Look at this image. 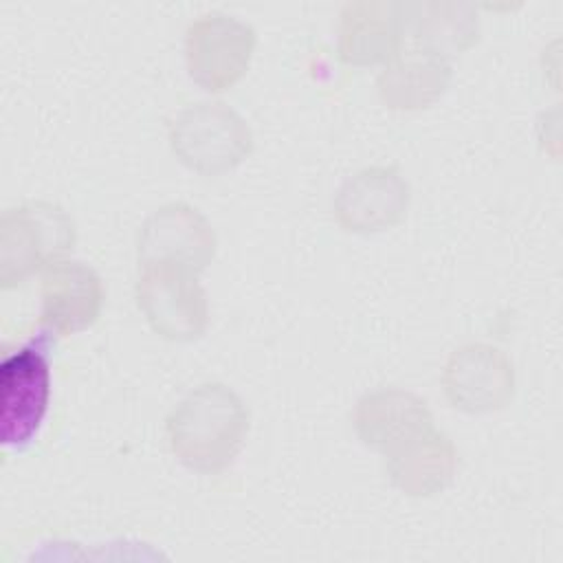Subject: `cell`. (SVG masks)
Here are the masks:
<instances>
[{
    "label": "cell",
    "mask_w": 563,
    "mask_h": 563,
    "mask_svg": "<svg viewBox=\"0 0 563 563\" xmlns=\"http://www.w3.org/2000/svg\"><path fill=\"white\" fill-rule=\"evenodd\" d=\"M249 431L242 398L222 383H205L189 391L167 418L172 451L187 466L216 473L233 462Z\"/></svg>",
    "instance_id": "obj_1"
},
{
    "label": "cell",
    "mask_w": 563,
    "mask_h": 563,
    "mask_svg": "<svg viewBox=\"0 0 563 563\" xmlns=\"http://www.w3.org/2000/svg\"><path fill=\"white\" fill-rule=\"evenodd\" d=\"M73 218L55 202L9 207L0 218V286L13 288L73 249Z\"/></svg>",
    "instance_id": "obj_2"
},
{
    "label": "cell",
    "mask_w": 563,
    "mask_h": 563,
    "mask_svg": "<svg viewBox=\"0 0 563 563\" xmlns=\"http://www.w3.org/2000/svg\"><path fill=\"white\" fill-rule=\"evenodd\" d=\"M53 332L46 328L0 363V438L22 451L42 427L51 396Z\"/></svg>",
    "instance_id": "obj_3"
},
{
    "label": "cell",
    "mask_w": 563,
    "mask_h": 563,
    "mask_svg": "<svg viewBox=\"0 0 563 563\" xmlns=\"http://www.w3.org/2000/svg\"><path fill=\"white\" fill-rule=\"evenodd\" d=\"M136 303L147 323L165 339L191 341L209 321V306L196 271L172 262L139 264Z\"/></svg>",
    "instance_id": "obj_4"
},
{
    "label": "cell",
    "mask_w": 563,
    "mask_h": 563,
    "mask_svg": "<svg viewBox=\"0 0 563 563\" xmlns=\"http://www.w3.org/2000/svg\"><path fill=\"white\" fill-rule=\"evenodd\" d=\"M172 147L191 169L220 174L235 167L251 150V132L224 103H196L172 123Z\"/></svg>",
    "instance_id": "obj_5"
},
{
    "label": "cell",
    "mask_w": 563,
    "mask_h": 563,
    "mask_svg": "<svg viewBox=\"0 0 563 563\" xmlns=\"http://www.w3.org/2000/svg\"><path fill=\"white\" fill-rule=\"evenodd\" d=\"M253 44L251 26L220 13L202 15L187 31L189 73L202 88L224 90L246 70Z\"/></svg>",
    "instance_id": "obj_6"
},
{
    "label": "cell",
    "mask_w": 563,
    "mask_h": 563,
    "mask_svg": "<svg viewBox=\"0 0 563 563\" xmlns=\"http://www.w3.org/2000/svg\"><path fill=\"white\" fill-rule=\"evenodd\" d=\"M216 253V235L205 216L185 205L172 202L156 209L139 233V264L172 262L202 271Z\"/></svg>",
    "instance_id": "obj_7"
},
{
    "label": "cell",
    "mask_w": 563,
    "mask_h": 563,
    "mask_svg": "<svg viewBox=\"0 0 563 563\" xmlns=\"http://www.w3.org/2000/svg\"><path fill=\"white\" fill-rule=\"evenodd\" d=\"M449 400L466 411L504 407L512 396V365L497 347L471 343L455 350L444 367Z\"/></svg>",
    "instance_id": "obj_8"
},
{
    "label": "cell",
    "mask_w": 563,
    "mask_h": 563,
    "mask_svg": "<svg viewBox=\"0 0 563 563\" xmlns=\"http://www.w3.org/2000/svg\"><path fill=\"white\" fill-rule=\"evenodd\" d=\"M103 306L99 275L75 260H55L42 271V323L55 334H73L95 323Z\"/></svg>",
    "instance_id": "obj_9"
},
{
    "label": "cell",
    "mask_w": 563,
    "mask_h": 563,
    "mask_svg": "<svg viewBox=\"0 0 563 563\" xmlns=\"http://www.w3.org/2000/svg\"><path fill=\"white\" fill-rule=\"evenodd\" d=\"M391 482L407 495H433L442 490L457 464L451 440L431 424L420 427L385 451Z\"/></svg>",
    "instance_id": "obj_10"
},
{
    "label": "cell",
    "mask_w": 563,
    "mask_h": 563,
    "mask_svg": "<svg viewBox=\"0 0 563 563\" xmlns=\"http://www.w3.org/2000/svg\"><path fill=\"white\" fill-rule=\"evenodd\" d=\"M409 189L398 172L372 167L350 178L334 202L336 218L347 231H380L398 222L407 209Z\"/></svg>",
    "instance_id": "obj_11"
},
{
    "label": "cell",
    "mask_w": 563,
    "mask_h": 563,
    "mask_svg": "<svg viewBox=\"0 0 563 563\" xmlns=\"http://www.w3.org/2000/svg\"><path fill=\"white\" fill-rule=\"evenodd\" d=\"M431 422L433 418L424 400L400 389H378L365 394L354 411L358 438L380 453H385L407 433Z\"/></svg>",
    "instance_id": "obj_12"
},
{
    "label": "cell",
    "mask_w": 563,
    "mask_h": 563,
    "mask_svg": "<svg viewBox=\"0 0 563 563\" xmlns=\"http://www.w3.org/2000/svg\"><path fill=\"white\" fill-rule=\"evenodd\" d=\"M400 18L391 4H350L341 24V57L350 64H374L396 53Z\"/></svg>",
    "instance_id": "obj_13"
},
{
    "label": "cell",
    "mask_w": 563,
    "mask_h": 563,
    "mask_svg": "<svg viewBox=\"0 0 563 563\" xmlns=\"http://www.w3.org/2000/svg\"><path fill=\"white\" fill-rule=\"evenodd\" d=\"M446 81V62L422 48L396 57L378 77V92L389 108H420L431 103Z\"/></svg>",
    "instance_id": "obj_14"
},
{
    "label": "cell",
    "mask_w": 563,
    "mask_h": 563,
    "mask_svg": "<svg viewBox=\"0 0 563 563\" xmlns=\"http://www.w3.org/2000/svg\"><path fill=\"white\" fill-rule=\"evenodd\" d=\"M424 18H413V37L424 44V51L442 57L446 51H462L475 37V20L468 7L429 4L422 7Z\"/></svg>",
    "instance_id": "obj_15"
}]
</instances>
